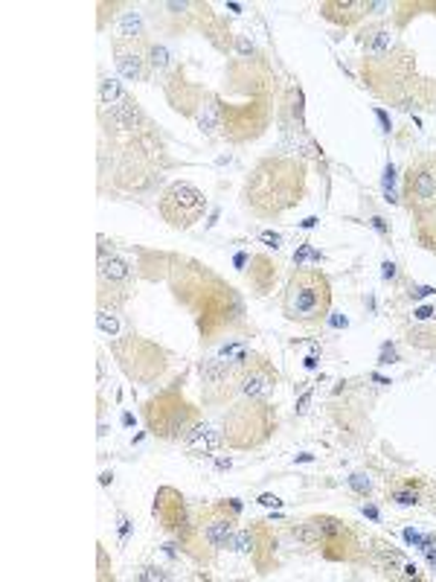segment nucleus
I'll use <instances>...</instances> for the list:
<instances>
[{
    "instance_id": "nucleus-1",
    "label": "nucleus",
    "mask_w": 436,
    "mask_h": 582,
    "mask_svg": "<svg viewBox=\"0 0 436 582\" xmlns=\"http://www.w3.org/2000/svg\"><path fill=\"white\" fill-rule=\"evenodd\" d=\"M300 193H303V169L294 161H282V158L262 163L245 190L248 204L262 216L282 213L285 207L300 201L297 198Z\"/></svg>"
},
{
    "instance_id": "nucleus-2",
    "label": "nucleus",
    "mask_w": 436,
    "mask_h": 582,
    "mask_svg": "<svg viewBox=\"0 0 436 582\" xmlns=\"http://www.w3.org/2000/svg\"><path fill=\"white\" fill-rule=\"evenodd\" d=\"M332 309V289L329 280L314 268H297L282 294V312L288 321L297 323H317Z\"/></svg>"
},
{
    "instance_id": "nucleus-3",
    "label": "nucleus",
    "mask_w": 436,
    "mask_h": 582,
    "mask_svg": "<svg viewBox=\"0 0 436 582\" xmlns=\"http://www.w3.org/2000/svg\"><path fill=\"white\" fill-rule=\"evenodd\" d=\"M204 210H207V198L201 190H195L192 184H172L163 198H160V216L169 222L172 227L178 230H187V227L198 225L204 219Z\"/></svg>"
},
{
    "instance_id": "nucleus-4",
    "label": "nucleus",
    "mask_w": 436,
    "mask_h": 582,
    "mask_svg": "<svg viewBox=\"0 0 436 582\" xmlns=\"http://www.w3.org/2000/svg\"><path fill=\"white\" fill-rule=\"evenodd\" d=\"M149 428L160 434V437H181L192 428V420H189V411L184 402H175V399H160V402H152L149 408Z\"/></svg>"
},
{
    "instance_id": "nucleus-5",
    "label": "nucleus",
    "mask_w": 436,
    "mask_h": 582,
    "mask_svg": "<svg viewBox=\"0 0 436 582\" xmlns=\"http://www.w3.org/2000/svg\"><path fill=\"white\" fill-rule=\"evenodd\" d=\"M201 527H204V539L210 542V548H230L233 533H236V510L227 513L221 507H207L201 516Z\"/></svg>"
},
{
    "instance_id": "nucleus-6",
    "label": "nucleus",
    "mask_w": 436,
    "mask_h": 582,
    "mask_svg": "<svg viewBox=\"0 0 436 582\" xmlns=\"http://www.w3.org/2000/svg\"><path fill=\"white\" fill-rule=\"evenodd\" d=\"M274 382H277V373H271L268 364L250 361L242 373V393H245V399H262Z\"/></svg>"
},
{
    "instance_id": "nucleus-7",
    "label": "nucleus",
    "mask_w": 436,
    "mask_h": 582,
    "mask_svg": "<svg viewBox=\"0 0 436 582\" xmlns=\"http://www.w3.org/2000/svg\"><path fill=\"white\" fill-rule=\"evenodd\" d=\"M221 443H224V434L218 431L216 425H210V422L192 425L187 434H184V446L192 454H213L216 449H221Z\"/></svg>"
},
{
    "instance_id": "nucleus-8",
    "label": "nucleus",
    "mask_w": 436,
    "mask_h": 582,
    "mask_svg": "<svg viewBox=\"0 0 436 582\" xmlns=\"http://www.w3.org/2000/svg\"><path fill=\"white\" fill-rule=\"evenodd\" d=\"M114 56H117V67H120V73H123L125 79H131V82H140L143 76H146V59L137 53V50H125L123 44H117L114 47Z\"/></svg>"
},
{
    "instance_id": "nucleus-9",
    "label": "nucleus",
    "mask_w": 436,
    "mask_h": 582,
    "mask_svg": "<svg viewBox=\"0 0 436 582\" xmlns=\"http://www.w3.org/2000/svg\"><path fill=\"white\" fill-rule=\"evenodd\" d=\"M230 361L221 356H207L204 361H201V379L210 385V388H218V385H224L227 379H230Z\"/></svg>"
},
{
    "instance_id": "nucleus-10",
    "label": "nucleus",
    "mask_w": 436,
    "mask_h": 582,
    "mask_svg": "<svg viewBox=\"0 0 436 582\" xmlns=\"http://www.w3.org/2000/svg\"><path fill=\"white\" fill-rule=\"evenodd\" d=\"M105 114H108L111 123L120 126V129H131V126H137V120H140V111H137L134 99H128V94H125L123 99H117L114 105H105Z\"/></svg>"
},
{
    "instance_id": "nucleus-11",
    "label": "nucleus",
    "mask_w": 436,
    "mask_h": 582,
    "mask_svg": "<svg viewBox=\"0 0 436 582\" xmlns=\"http://www.w3.org/2000/svg\"><path fill=\"white\" fill-rule=\"evenodd\" d=\"M410 193L419 201H434L436 198V172L434 169H416L410 175Z\"/></svg>"
},
{
    "instance_id": "nucleus-12",
    "label": "nucleus",
    "mask_w": 436,
    "mask_h": 582,
    "mask_svg": "<svg viewBox=\"0 0 436 582\" xmlns=\"http://www.w3.org/2000/svg\"><path fill=\"white\" fill-rule=\"evenodd\" d=\"M99 277L108 280V283H125V280L131 277V268H128L120 257L102 254V257H99Z\"/></svg>"
},
{
    "instance_id": "nucleus-13",
    "label": "nucleus",
    "mask_w": 436,
    "mask_h": 582,
    "mask_svg": "<svg viewBox=\"0 0 436 582\" xmlns=\"http://www.w3.org/2000/svg\"><path fill=\"white\" fill-rule=\"evenodd\" d=\"M198 126L204 134H218L221 129V111H218L216 102H207L204 108H201V114H198Z\"/></svg>"
},
{
    "instance_id": "nucleus-14",
    "label": "nucleus",
    "mask_w": 436,
    "mask_h": 582,
    "mask_svg": "<svg viewBox=\"0 0 436 582\" xmlns=\"http://www.w3.org/2000/svg\"><path fill=\"white\" fill-rule=\"evenodd\" d=\"M125 97V91L120 88V82L117 79H105L102 85H99V99H102V108L105 105H114L117 99H123Z\"/></svg>"
},
{
    "instance_id": "nucleus-15",
    "label": "nucleus",
    "mask_w": 436,
    "mask_h": 582,
    "mask_svg": "<svg viewBox=\"0 0 436 582\" xmlns=\"http://www.w3.org/2000/svg\"><path fill=\"white\" fill-rule=\"evenodd\" d=\"M96 323H99V332H105V335H111V338L120 332V318H117L114 312H108V309H99Z\"/></svg>"
},
{
    "instance_id": "nucleus-16",
    "label": "nucleus",
    "mask_w": 436,
    "mask_h": 582,
    "mask_svg": "<svg viewBox=\"0 0 436 582\" xmlns=\"http://www.w3.org/2000/svg\"><path fill=\"white\" fill-rule=\"evenodd\" d=\"M140 30H143V24H140V15H137V12L123 15V21H120V35H123V38H137Z\"/></svg>"
},
{
    "instance_id": "nucleus-17",
    "label": "nucleus",
    "mask_w": 436,
    "mask_h": 582,
    "mask_svg": "<svg viewBox=\"0 0 436 582\" xmlns=\"http://www.w3.org/2000/svg\"><path fill=\"white\" fill-rule=\"evenodd\" d=\"M230 548L239 550V553H248V550L253 548V536H250V530H236V533H233Z\"/></svg>"
},
{
    "instance_id": "nucleus-18",
    "label": "nucleus",
    "mask_w": 436,
    "mask_h": 582,
    "mask_svg": "<svg viewBox=\"0 0 436 582\" xmlns=\"http://www.w3.org/2000/svg\"><path fill=\"white\" fill-rule=\"evenodd\" d=\"M149 65L155 67V70H163V67L169 65V53H166V47H149Z\"/></svg>"
},
{
    "instance_id": "nucleus-19",
    "label": "nucleus",
    "mask_w": 436,
    "mask_h": 582,
    "mask_svg": "<svg viewBox=\"0 0 436 582\" xmlns=\"http://www.w3.org/2000/svg\"><path fill=\"white\" fill-rule=\"evenodd\" d=\"M349 484H352L355 492H361V495H367V492L373 489V484H370V478H367V475H352V478H349Z\"/></svg>"
},
{
    "instance_id": "nucleus-20",
    "label": "nucleus",
    "mask_w": 436,
    "mask_h": 582,
    "mask_svg": "<svg viewBox=\"0 0 436 582\" xmlns=\"http://www.w3.org/2000/svg\"><path fill=\"white\" fill-rule=\"evenodd\" d=\"M393 498H396L399 504H405V507L416 504V492H410V489H396V492H393Z\"/></svg>"
},
{
    "instance_id": "nucleus-21",
    "label": "nucleus",
    "mask_w": 436,
    "mask_h": 582,
    "mask_svg": "<svg viewBox=\"0 0 436 582\" xmlns=\"http://www.w3.org/2000/svg\"><path fill=\"white\" fill-rule=\"evenodd\" d=\"M259 239H262L268 248H280V245H282V236H280V233H271V230H268V233H262Z\"/></svg>"
},
{
    "instance_id": "nucleus-22",
    "label": "nucleus",
    "mask_w": 436,
    "mask_h": 582,
    "mask_svg": "<svg viewBox=\"0 0 436 582\" xmlns=\"http://www.w3.org/2000/svg\"><path fill=\"white\" fill-rule=\"evenodd\" d=\"M387 47H390V32H378V38H375V47H373V50H375V53H384Z\"/></svg>"
},
{
    "instance_id": "nucleus-23",
    "label": "nucleus",
    "mask_w": 436,
    "mask_h": 582,
    "mask_svg": "<svg viewBox=\"0 0 436 582\" xmlns=\"http://www.w3.org/2000/svg\"><path fill=\"white\" fill-rule=\"evenodd\" d=\"M140 580H166V574L157 571V568H146V571L140 574Z\"/></svg>"
},
{
    "instance_id": "nucleus-24",
    "label": "nucleus",
    "mask_w": 436,
    "mask_h": 582,
    "mask_svg": "<svg viewBox=\"0 0 436 582\" xmlns=\"http://www.w3.org/2000/svg\"><path fill=\"white\" fill-rule=\"evenodd\" d=\"M393 361H396V350L393 347H384L381 350V364H393Z\"/></svg>"
},
{
    "instance_id": "nucleus-25",
    "label": "nucleus",
    "mask_w": 436,
    "mask_h": 582,
    "mask_svg": "<svg viewBox=\"0 0 436 582\" xmlns=\"http://www.w3.org/2000/svg\"><path fill=\"white\" fill-rule=\"evenodd\" d=\"M259 504H262V507H280L282 501L277 498V495H262V498H259Z\"/></svg>"
},
{
    "instance_id": "nucleus-26",
    "label": "nucleus",
    "mask_w": 436,
    "mask_h": 582,
    "mask_svg": "<svg viewBox=\"0 0 436 582\" xmlns=\"http://www.w3.org/2000/svg\"><path fill=\"white\" fill-rule=\"evenodd\" d=\"M434 315H436V312L431 309V306H422V309H416V318H419V321H428V318H434Z\"/></svg>"
},
{
    "instance_id": "nucleus-27",
    "label": "nucleus",
    "mask_w": 436,
    "mask_h": 582,
    "mask_svg": "<svg viewBox=\"0 0 436 582\" xmlns=\"http://www.w3.org/2000/svg\"><path fill=\"white\" fill-rule=\"evenodd\" d=\"M309 402H311V390H306V393H303V396H300V405H297V411H300V414H303V411H306V408H309Z\"/></svg>"
},
{
    "instance_id": "nucleus-28",
    "label": "nucleus",
    "mask_w": 436,
    "mask_h": 582,
    "mask_svg": "<svg viewBox=\"0 0 436 582\" xmlns=\"http://www.w3.org/2000/svg\"><path fill=\"white\" fill-rule=\"evenodd\" d=\"M396 277V265L393 262H384V280H393Z\"/></svg>"
},
{
    "instance_id": "nucleus-29",
    "label": "nucleus",
    "mask_w": 436,
    "mask_h": 582,
    "mask_svg": "<svg viewBox=\"0 0 436 582\" xmlns=\"http://www.w3.org/2000/svg\"><path fill=\"white\" fill-rule=\"evenodd\" d=\"M239 53H253V44L245 41V38H239Z\"/></svg>"
},
{
    "instance_id": "nucleus-30",
    "label": "nucleus",
    "mask_w": 436,
    "mask_h": 582,
    "mask_svg": "<svg viewBox=\"0 0 436 582\" xmlns=\"http://www.w3.org/2000/svg\"><path fill=\"white\" fill-rule=\"evenodd\" d=\"M364 9H373V12H384V9H387V3H367Z\"/></svg>"
},
{
    "instance_id": "nucleus-31",
    "label": "nucleus",
    "mask_w": 436,
    "mask_h": 582,
    "mask_svg": "<svg viewBox=\"0 0 436 582\" xmlns=\"http://www.w3.org/2000/svg\"><path fill=\"white\" fill-rule=\"evenodd\" d=\"M413 294H416V297H428V294H434V289H428V286H422V289H416Z\"/></svg>"
}]
</instances>
